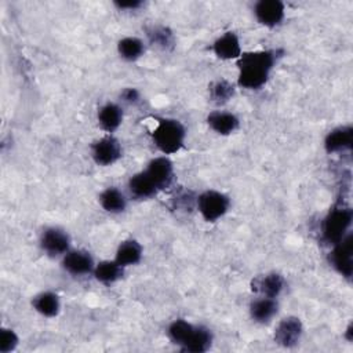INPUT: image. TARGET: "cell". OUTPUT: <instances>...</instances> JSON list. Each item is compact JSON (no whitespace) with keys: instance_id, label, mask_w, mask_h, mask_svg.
<instances>
[{"instance_id":"13","label":"cell","mask_w":353,"mask_h":353,"mask_svg":"<svg viewBox=\"0 0 353 353\" xmlns=\"http://www.w3.org/2000/svg\"><path fill=\"white\" fill-rule=\"evenodd\" d=\"M211 48H212V52L219 59H223V61H232V59L237 61L243 54L240 37L237 36V33L232 30L225 32L223 34L216 37Z\"/></svg>"},{"instance_id":"28","label":"cell","mask_w":353,"mask_h":353,"mask_svg":"<svg viewBox=\"0 0 353 353\" xmlns=\"http://www.w3.org/2000/svg\"><path fill=\"white\" fill-rule=\"evenodd\" d=\"M18 343H19V338L17 332L12 328L3 327L0 331V352L10 353L17 349Z\"/></svg>"},{"instance_id":"29","label":"cell","mask_w":353,"mask_h":353,"mask_svg":"<svg viewBox=\"0 0 353 353\" xmlns=\"http://www.w3.org/2000/svg\"><path fill=\"white\" fill-rule=\"evenodd\" d=\"M120 99L125 103H130V105H134V103H138L139 99H141V92L134 88V87H127L124 88L121 92H120Z\"/></svg>"},{"instance_id":"2","label":"cell","mask_w":353,"mask_h":353,"mask_svg":"<svg viewBox=\"0 0 353 353\" xmlns=\"http://www.w3.org/2000/svg\"><path fill=\"white\" fill-rule=\"evenodd\" d=\"M185 139L186 128L179 120L171 117L157 119V124L152 131V141L163 154L178 153L183 148Z\"/></svg>"},{"instance_id":"1","label":"cell","mask_w":353,"mask_h":353,"mask_svg":"<svg viewBox=\"0 0 353 353\" xmlns=\"http://www.w3.org/2000/svg\"><path fill=\"white\" fill-rule=\"evenodd\" d=\"M279 52L274 50H259L243 52L237 59V85L245 90L262 88L277 62Z\"/></svg>"},{"instance_id":"12","label":"cell","mask_w":353,"mask_h":353,"mask_svg":"<svg viewBox=\"0 0 353 353\" xmlns=\"http://www.w3.org/2000/svg\"><path fill=\"white\" fill-rule=\"evenodd\" d=\"M284 287H285L284 277L276 272L256 276L251 281V290L259 296L277 298L283 292Z\"/></svg>"},{"instance_id":"10","label":"cell","mask_w":353,"mask_h":353,"mask_svg":"<svg viewBox=\"0 0 353 353\" xmlns=\"http://www.w3.org/2000/svg\"><path fill=\"white\" fill-rule=\"evenodd\" d=\"M254 15L262 26L276 28L285 17V4L281 0H259L254 4Z\"/></svg>"},{"instance_id":"7","label":"cell","mask_w":353,"mask_h":353,"mask_svg":"<svg viewBox=\"0 0 353 353\" xmlns=\"http://www.w3.org/2000/svg\"><path fill=\"white\" fill-rule=\"evenodd\" d=\"M353 239L349 232L341 241L332 245V251L330 252V263L332 268L346 279L352 277L353 273Z\"/></svg>"},{"instance_id":"20","label":"cell","mask_w":353,"mask_h":353,"mask_svg":"<svg viewBox=\"0 0 353 353\" xmlns=\"http://www.w3.org/2000/svg\"><path fill=\"white\" fill-rule=\"evenodd\" d=\"M128 192L137 200H148L157 194V188L145 171H139L128 179Z\"/></svg>"},{"instance_id":"25","label":"cell","mask_w":353,"mask_h":353,"mask_svg":"<svg viewBox=\"0 0 353 353\" xmlns=\"http://www.w3.org/2000/svg\"><path fill=\"white\" fill-rule=\"evenodd\" d=\"M117 52L124 61L134 62L143 55L145 43L139 37L125 36L117 41Z\"/></svg>"},{"instance_id":"4","label":"cell","mask_w":353,"mask_h":353,"mask_svg":"<svg viewBox=\"0 0 353 353\" xmlns=\"http://www.w3.org/2000/svg\"><path fill=\"white\" fill-rule=\"evenodd\" d=\"M196 207L205 222H216L229 211L230 199L219 190L208 189L197 196Z\"/></svg>"},{"instance_id":"26","label":"cell","mask_w":353,"mask_h":353,"mask_svg":"<svg viewBox=\"0 0 353 353\" xmlns=\"http://www.w3.org/2000/svg\"><path fill=\"white\" fill-rule=\"evenodd\" d=\"M234 92H236L234 85L230 81L225 80V79L215 80L208 87L210 99L215 105H225V103H228L234 97Z\"/></svg>"},{"instance_id":"8","label":"cell","mask_w":353,"mask_h":353,"mask_svg":"<svg viewBox=\"0 0 353 353\" xmlns=\"http://www.w3.org/2000/svg\"><path fill=\"white\" fill-rule=\"evenodd\" d=\"M303 334V325L299 317L287 316L281 319L274 328V342L283 347H294L299 343Z\"/></svg>"},{"instance_id":"24","label":"cell","mask_w":353,"mask_h":353,"mask_svg":"<svg viewBox=\"0 0 353 353\" xmlns=\"http://www.w3.org/2000/svg\"><path fill=\"white\" fill-rule=\"evenodd\" d=\"M146 36L150 44L164 51H171L175 47V36L172 30L164 25H150L146 28Z\"/></svg>"},{"instance_id":"30","label":"cell","mask_w":353,"mask_h":353,"mask_svg":"<svg viewBox=\"0 0 353 353\" xmlns=\"http://www.w3.org/2000/svg\"><path fill=\"white\" fill-rule=\"evenodd\" d=\"M113 4L119 8V10H127V11H135L139 7H142V1L139 0H128V1H113Z\"/></svg>"},{"instance_id":"19","label":"cell","mask_w":353,"mask_h":353,"mask_svg":"<svg viewBox=\"0 0 353 353\" xmlns=\"http://www.w3.org/2000/svg\"><path fill=\"white\" fill-rule=\"evenodd\" d=\"M214 341L212 331L205 325H194L189 339L181 347L182 352L189 353H204L207 352Z\"/></svg>"},{"instance_id":"11","label":"cell","mask_w":353,"mask_h":353,"mask_svg":"<svg viewBox=\"0 0 353 353\" xmlns=\"http://www.w3.org/2000/svg\"><path fill=\"white\" fill-rule=\"evenodd\" d=\"M65 272L72 276H87L94 272L95 262L92 255L87 250L70 248L61 262Z\"/></svg>"},{"instance_id":"18","label":"cell","mask_w":353,"mask_h":353,"mask_svg":"<svg viewBox=\"0 0 353 353\" xmlns=\"http://www.w3.org/2000/svg\"><path fill=\"white\" fill-rule=\"evenodd\" d=\"M143 255V248L141 243L135 239L123 240L114 254V261L119 262L121 266H134L141 262Z\"/></svg>"},{"instance_id":"21","label":"cell","mask_w":353,"mask_h":353,"mask_svg":"<svg viewBox=\"0 0 353 353\" xmlns=\"http://www.w3.org/2000/svg\"><path fill=\"white\" fill-rule=\"evenodd\" d=\"M33 309L43 317H55L61 312V299L52 291H41L32 298Z\"/></svg>"},{"instance_id":"16","label":"cell","mask_w":353,"mask_h":353,"mask_svg":"<svg viewBox=\"0 0 353 353\" xmlns=\"http://www.w3.org/2000/svg\"><path fill=\"white\" fill-rule=\"evenodd\" d=\"M123 117H124L123 108H121L119 103H114V102H106V103H103V105L99 108L98 114H97L99 127H101L105 132H108V134L114 132V131L121 125Z\"/></svg>"},{"instance_id":"17","label":"cell","mask_w":353,"mask_h":353,"mask_svg":"<svg viewBox=\"0 0 353 353\" xmlns=\"http://www.w3.org/2000/svg\"><path fill=\"white\" fill-rule=\"evenodd\" d=\"M279 312V302L276 298L259 296L250 305V316L255 323L268 324Z\"/></svg>"},{"instance_id":"3","label":"cell","mask_w":353,"mask_h":353,"mask_svg":"<svg viewBox=\"0 0 353 353\" xmlns=\"http://www.w3.org/2000/svg\"><path fill=\"white\" fill-rule=\"evenodd\" d=\"M352 221H353V212L350 207L338 205L330 210V212L323 221L321 232H323L324 240L331 245L341 241L349 233Z\"/></svg>"},{"instance_id":"23","label":"cell","mask_w":353,"mask_h":353,"mask_svg":"<svg viewBox=\"0 0 353 353\" xmlns=\"http://www.w3.org/2000/svg\"><path fill=\"white\" fill-rule=\"evenodd\" d=\"M98 200L101 207L109 214H121L127 208V197L116 186H109L103 189Z\"/></svg>"},{"instance_id":"14","label":"cell","mask_w":353,"mask_h":353,"mask_svg":"<svg viewBox=\"0 0 353 353\" xmlns=\"http://www.w3.org/2000/svg\"><path fill=\"white\" fill-rule=\"evenodd\" d=\"M353 146V127L339 125L332 128L324 138V149L327 153L349 150Z\"/></svg>"},{"instance_id":"27","label":"cell","mask_w":353,"mask_h":353,"mask_svg":"<svg viewBox=\"0 0 353 353\" xmlns=\"http://www.w3.org/2000/svg\"><path fill=\"white\" fill-rule=\"evenodd\" d=\"M193 328H194V324L189 323L188 320H185V319H176V320H174V321L168 325V328H167L168 339H170L174 345L179 346V349H181V347L185 345V342L189 339V336H190Z\"/></svg>"},{"instance_id":"15","label":"cell","mask_w":353,"mask_h":353,"mask_svg":"<svg viewBox=\"0 0 353 353\" xmlns=\"http://www.w3.org/2000/svg\"><path fill=\"white\" fill-rule=\"evenodd\" d=\"M207 124L214 132L226 137V135H230L234 131H237V128L240 127V120L232 112L214 110V112L208 113Z\"/></svg>"},{"instance_id":"22","label":"cell","mask_w":353,"mask_h":353,"mask_svg":"<svg viewBox=\"0 0 353 353\" xmlns=\"http://www.w3.org/2000/svg\"><path fill=\"white\" fill-rule=\"evenodd\" d=\"M124 266H121L119 262H116L114 259H105V261H101L98 263H95V268H94V277L97 281H99L101 284H105V285H110V284H114L116 281H119L123 274H124Z\"/></svg>"},{"instance_id":"9","label":"cell","mask_w":353,"mask_h":353,"mask_svg":"<svg viewBox=\"0 0 353 353\" xmlns=\"http://www.w3.org/2000/svg\"><path fill=\"white\" fill-rule=\"evenodd\" d=\"M143 171L152 179L157 190H164L174 182V164L165 154L152 159Z\"/></svg>"},{"instance_id":"5","label":"cell","mask_w":353,"mask_h":353,"mask_svg":"<svg viewBox=\"0 0 353 353\" xmlns=\"http://www.w3.org/2000/svg\"><path fill=\"white\" fill-rule=\"evenodd\" d=\"M90 152L97 165L109 167L121 157L123 148L120 141L114 135L106 134L91 143Z\"/></svg>"},{"instance_id":"6","label":"cell","mask_w":353,"mask_h":353,"mask_svg":"<svg viewBox=\"0 0 353 353\" xmlns=\"http://www.w3.org/2000/svg\"><path fill=\"white\" fill-rule=\"evenodd\" d=\"M40 248L51 258L63 256L70 250V236L59 226H48L40 234Z\"/></svg>"}]
</instances>
